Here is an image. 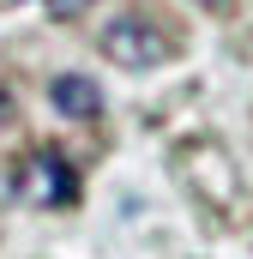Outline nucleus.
Instances as JSON below:
<instances>
[{
    "label": "nucleus",
    "instance_id": "nucleus-1",
    "mask_svg": "<svg viewBox=\"0 0 253 259\" xmlns=\"http://www.w3.org/2000/svg\"><path fill=\"white\" fill-rule=\"evenodd\" d=\"M12 193L24 199L30 211H66V205H78V169L66 163L61 151L36 145V151L18 157V169H12Z\"/></svg>",
    "mask_w": 253,
    "mask_h": 259
},
{
    "label": "nucleus",
    "instance_id": "nucleus-2",
    "mask_svg": "<svg viewBox=\"0 0 253 259\" xmlns=\"http://www.w3.org/2000/svg\"><path fill=\"white\" fill-rule=\"evenodd\" d=\"M103 55L126 72H145V66H163L169 61V36L151 24V18H115L103 30Z\"/></svg>",
    "mask_w": 253,
    "mask_h": 259
},
{
    "label": "nucleus",
    "instance_id": "nucleus-3",
    "mask_svg": "<svg viewBox=\"0 0 253 259\" xmlns=\"http://www.w3.org/2000/svg\"><path fill=\"white\" fill-rule=\"evenodd\" d=\"M49 103H55V115H66V121H97V115H103V91H97V78H85V72L49 78Z\"/></svg>",
    "mask_w": 253,
    "mask_h": 259
},
{
    "label": "nucleus",
    "instance_id": "nucleus-4",
    "mask_svg": "<svg viewBox=\"0 0 253 259\" xmlns=\"http://www.w3.org/2000/svg\"><path fill=\"white\" fill-rule=\"evenodd\" d=\"M43 6H49L55 18H85V12H91L97 0H43Z\"/></svg>",
    "mask_w": 253,
    "mask_h": 259
},
{
    "label": "nucleus",
    "instance_id": "nucleus-5",
    "mask_svg": "<svg viewBox=\"0 0 253 259\" xmlns=\"http://www.w3.org/2000/svg\"><path fill=\"white\" fill-rule=\"evenodd\" d=\"M0 115H6V121H12V97H6V91H0Z\"/></svg>",
    "mask_w": 253,
    "mask_h": 259
},
{
    "label": "nucleus",
    "instance_id": "nucleus-6",
    "mask_svg": "<svg viewBox=\"0 0 253 259\" xmlns=\"http://www.w3.org/2000/svg\"><path fill=\"white\" fill-rule=\"evenodd\" d=\"M205 6H223V0H205Z\"/></svg>",
    "mask_w": 253,
    "mask_h": 259
}]
</instances>
